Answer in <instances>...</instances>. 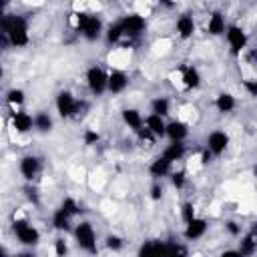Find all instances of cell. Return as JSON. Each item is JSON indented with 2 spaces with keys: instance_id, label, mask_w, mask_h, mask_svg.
Listing matches in <instances>:
<instances>
[{
  "instance_id": "ac0fdd59",
  "label": "cell",
  "mask_w": 257,
  "mask_h": 257,
  "mask_svg": "<svg viewBox=\"0 0 257 257\" xmlns=\"http://www.w3.org/2000/svg\"><path fill=\"white\" fill-rule=\"evenodd\" d=\"M137 257H165V241H147L139 247Z\"/></svg>"
},
{
  "instance_id": "e575fe53",
  "label": "cell",
  "mask_w": 257,
  "mask_h": 257,
  "mask_svg": "<svg viewBox=\"0 0 257 257\" xmlns=\"http://www.w3.org/2000/svg\"><path fill=\"white\" fill-rule=\"evenodd\" d=\"M243 88H245V92L249 96L257 98V78H245L243 80Z\"/></svg>"
},
{
  "instance_id": "d4e9b609",
  "label": "cell",
  "mask_w": 257,
  "mask_h": 257,
  "mask_svg": "<svg viewBox=\"0 0 257 257\" xmlns=\"http://www.w3.org/2000/svg\"><path fill=\"white\" fill-rule=\"evenodd\" d=\"M70 215L64 211V209H56L54 213H52V227L56 229V231H66L68 227H70Z\"/></svg>"
},
{
  "instance_id": "d6986e66",
  "label": "cell",
  "mask_w": 257,
  "mask_h": 257,
  "mask_svg": "<svg viewBox=\"0 0 257 257\" xmlns=\"http://www.w3.org/2000/svg\"><path fill=\"white\" fill-rule=\"evenodd\" d=\"M149 173H151L155 179L167 177V175H171V173H173V163H169V161L161 155V157H157V159L149 165Z\"/></svg>"
},
{
  "instance_id": "8fae6325",
  "label": "cell",
  "mask_w": 257,
  "mask_h": 257,
  "mask_svg": "<svg viewBox=\"0 0 257 257\" xmlns=\"http://www.w3.org/2000/svg\"><path fill=\"white\" fill-rule=\"evenodd\" d=\"M18 171L26 181H32L40 173V159L36 155H24L18 163Z\"/></svg>"
},
{
  "instance_id": "484cf974",
  "label": "cell",
  "mask_w": 257,
  "mask_h": 257,
  "mask_svg": "<svg viewBox=\"0 0 257 257\" xmlns=\"http://www.w3.org/2000/svg\"><path fill=\"white\" fill-rule=\"evenodd\" d=\"M151 112L165 118V116L171 112V100H169L167 96H157V98H153V102H151Z\"/></svg>"
},
{
  "instance_id": "cb8c5ba5",
  "label": "cell",
  "mask_w": 257,
  "mask_h": 257,
  "mask_svg": "<svg viewBox=\"0 0 257 257\" xmlns=\"http://www.w3.org/2000/svg\"><path fill=\"white\" fill-rule=\"evenodd\" d=\"M257 251V235L255 233H247L241 241H239V253L241 257H251Z\"/></svg>"
},
{
  "instance_id": "30bf717a",
  "label": "cell",
  "mask_w": 257,
  "mask_h": 257,
  "mask_svg": "<svg viewBox=\"0 0 257 257\" xmlns=\"http://www.w3.org/2000/svg\"><path fill=\"white\" fill-rule=\"evenodd\" d=\"M10 124H12V128L18 133V135H26V133H30L32 128H34V116L30 114V112H26V110H14L12 112V118H10Z\"/></svg>"
},
{
  "instance_id": "d590c367",
  "label": "cell",
  "mask_w": 257,
  "mask_h": 257,
  "mask_svg": "<svg viewBox=\"0 0 257 257\" xmlns=\"http://www.w3.org/2000/svg\"><path fill=\"white\" fill-rule=\"evenodd\" d=\"M54 253H56V257H64L68 253V245H66V241L62 237H58L54 241Z\"/></svg>"
},
{
  "instance_id": "e0dca14e",
  "label": "cell",
  "mask_w": 257,
  "mask_h": 257,
  "mask_svg": "<svg viewBox=\"0 0 257 257\" xmlns=\"http://www.w3.org/2000/svg\"><path fill=\"white\" fill-rule=\"evenodd\" d=\"M128 86V76L124 70H112L108 74V92L110 94H120Z\"/></svg>"
},
{
  "instance_id": "3957f363",
  "label": "cell",
  "mask_w": 257,
  "mask_h": 257,
  "mask_svg": "<svg viewBox=\"0 0 257 257\" xmlns=\"http://www.w3.org/2000/svg\"><path fill=\"white\" fill-rule=\"evenodd\" d=\"M74 241H76L78 249H82V251H86L90 255H94L98 251V247H96V231H94L90 221L76 223V227H74Z\"/></svg>"
},
{
  "instance_id": "74e56055",
  "label": "cell",
  "mask_w": 257,
  "mask_h": 257,
  "mask_svg": "<svg viewBox=\"0 0 257 257\" xmlns=\"http://www.w3.org/2000/svg\"><path fill=\"white\" fill-rule=\"evenodd\" d=\"M161 197H163V187H161L159 183H155V185L151 187V199H153V201H159Z\"/></svg>"
},
{
  "instance_id": "7c38bea8",
  "label": "cell",
  "mask_w": 257,
  "mask_h": 257,
  "mask_svg": "<svg viewBox=\"0 0 257 257\" xmlns=\"http://www.w3.org/2000/svg\"><path fill=\"white\" fill-rule=\"evenodd\" d=\"M120 116H122V122H124L131 131H135V133H139V131L145 126V116H143V112H141L139 108H133V106L122 108Z\"/></svg>"
},
{
  "instance_id": "277c9868",
  "label": "cell",
  "mask_w": 257,
  "mask_h": 257,
  "mask_svg": "<svg viewBox=\"0 0 257 257\" xmlns=\"http://www.w3.org/2000/svg\"><path fill=\"white\" fill-rule=\"evenodd\" d=\"M12 231H14L16 239H18L22 245H26V247H36V245L40 243V231H38L34 225H30L24 217H14V221H12Z\"/></svg>"
},
{
  "instance_id": "ab89813d",
  "label": "cell",
  "mask_w": 257,
  "mask_h": 257,
  "mask_svg": "<svg viewBox=\"0 0 257 257\" xmlns=\"http://www.w3.org/2000/svg\"><path fill=\"white\" fill-rule=\"evenodd\" d=\"M219 257H241V253H239V249H225V251H221Z\"/></svg>"
},
{
  "instance_id": "4316f807",
  "label": "cell",
  "mask_w": 257,
  "mask_h": 257,
  "mask_svg": "<svg viewBox=\"0 0 257 257\" xmlns=\"http://www.w3.org/2000/svg\"><path fill=\"white\" fill-rule=\"evenodd\" d=\"M54 126V120L48 112H36L34 114V128L40 133H50Z\"/></svg>"
},
{
  "instance_id": "8d00e7d4",
  "label": "cell",
  "mask_w": 257,
  "mask_h": 257,
  "mask_svg": "<svg viewBox=\"0 0 257 257\" xmlns=\"http://www.w3.org/2000/svg\"><path fill=\"white\" fill-rule=\"evenodd\" d=\"M82 139H84V145H94V143H96L100 137H98V133H96V131H92V128H86Z\"/></svg>"
},
{
  "instance_id": "4fadbf2b",
  "label": "cell",
  "mask_w": 257,
  "mask_h": 257,
  "mask_svg": "<svg viewBox=\"0 0 257 257\" xmlns=\"http://www.w3.org/2000/svg\"><path fill=\"white\" fill-rule=\"evenodd\" d=\"M207 221L205 219H201V217H195L193 221H189L187 225H185V231H183V235H185V239L187 241H197V239H201L205 233H207Z\"/></svg>"
},
{
  "instance_id": "f546056e",
  "label": "cell",
  "mask_w": 257,
  "mask_h": 257,
  "mask_svg": "<svg viewBox=\"0 0 257 257\" xmlns=\"http://www.w3.org/2000/svg\"><path fill=\"white\" fill-rule=\"evenodd\" d=\"M122 36H124V32H122L120 22H114V24H110V26L104 30V38H106V42H108V44H116Z\"/></svg>"
},
{
  "instance_id": "83f0119b",
  "label": "cell",
  "mask_w": 257,
  "mask_h": 257,
  "mask_svg": "<svg viewBox=\"0 0 257 257\" xmlns=\"http://www.w3.org/2000/svg\"><path fill=\"white\" fill-rule=\"evenodd\" d=\"M24 98H26V94L22 88H10L6 92V104H10L14 110H20V106L24 104Z\"/></svg>"
},
{
  "instance_id": "7402d4cb",
  "label": "cell",
  "mask_w": 257,
  "mask_h": 257,
  "mask_svg": "<svg viewBox=\"0 0 257 257\" xmlns=\"http://www.w3.org/2000/svg\"><path fill=\"white\" fill-rule=\"evenodd\" d=\"M181 82H183L185 88H191V90H193V88H199V86H201V72H199V68L187 66V68L183 70Z\"/></svg>"
},
{
  "instance_id": "f35d334b",
  "label": "cell",
  "mask_w": 257,
  "mask_h": 257,
  "mask_svg": "<svg viewBox=\"0 0 257 257\" xmlns=\"http://www.w3.org/2000/svg\"><path fill=\"white\" fill-rule=\"evenodd\" d=\"M225 229H227L231 235H235V237L241 235V227H239L235 221H227V223H225Z\"/></svg>"
},
{
  "instance_id": "1f68e13d",
  "label": "cell",
  "mask_w": 257,
  "mask_h": 257,
  "mask_svg": "<svg viewBox=\"0 0 257 257\" xmlns=\"http://www.w3.org/2000/svg\"><path fill=\"white\" fill-rule=\"evenodd\" d=\"M195 217H197V213H195L193 203H191V201L183 203V207H181V219H183V223L187 225V223H189V221H193Z\"/></svg>"
},
{
  "instance_id": "ba28073f",
  "label": "cell",
  "mask_w": 257,
  "mask_h": 257,
  "mask_svg": "<svg viewBox=\"0 0 257 257\" xmlns=\"http://www.w3.org/2000/svg\"><path fill=\"white\" fill-rule=\"evenodd\" d=\"M118 22H120V26H122L124 36H128V38L139 36V34L147 28V20H145V16H143V14H137V12L122 16Z\"/></svg>"
},
{
  "instance_id": "836d02e7",
  "label": "cell",
  "mask_w": 257,
  "mask_h": 257,
  "mask_svg": "<svg viewBox=\"0 0 257 257\" xmlns=\"http://www.w3.org/2000/svg\"><path fill=\"white\" fill-rule=\"evenodd\" d=\"M60 209H64V211H66L70 217H74V215L78 213V203H76L72 197H66V199L60 203Z\"/></svg>"
},
{
  "instance_id": "60d3db41",
  "label": "cell",
  "mask_w": 257,
  "mask_h": 257,
  "mask_svg": "<svg viewBox=\"0 0 257 257\" xmlns=\"http://www.w3.org/2000/svg\"><path fill=\"white\" fill-rule=\"evenodd\" d=\"M16 257H36L34 253H30V251H24V253H18Z\"/></svg>"
},
{
  "instance_id": "d6a6232c",
  "label": "cell",
  "mask_w": 257,
  "mask_h": 257,
  "mask_svg": "<svg viewBox=\"0 0 257 257\" xmlns=\"http://www.w3.org/2000/svg\"><path fill=\"white\" fill-rule=\"evenodd\" d=\"M171 183L175 189H183L187 183V173L185 171H173L171 173Z\"/></svg>"
},
{
  "instance_id": "2e32d148",
  "label": "cell",
  "mask_w": 257,
  "mask_h": 257,
  "mask_svg": "<svg viewBox=\"0 0 257 257\" xmlns=\"http://www.w3.org/2000/svg\"><path fill=\"white\" fill-rule=\"evenodd\" d=\"M187 135H189V124L187 122H183L179 118L167 122V139L171 143H183L187 139Z\"/></svg>"
},
{
  "instance_id": "6da1fadb",
  "label": "cell",
  "mask_w": 257,
  "mask_h": 257,
  "mask_svg": "<svg viewBox=\"0 0 257 257\" xmlns=\"http://www.w3.org/2000/svg\"><path fill=\"white\" fill-rule=\"evenodd\" d=\"M0 26H2L4 38H6L12 46L22 48V46H26V44L30 42L28 22H26L24 16H20V14H6V16H2Z\"/></svg>"
},
{
  "instance_id": "5bb4252c",
  "label": "cell",
  "mask_w": 257,
  "mask_h": 257,
  "mask_svg": "<svg viewBox=\"0 0 257 257\" xmlns=\"http://www.w3.org/2000/svg\"><path fill=\"white\" fill-rule=\"evenodd\" d=\"M195 18L191 16V14H181L179 18H177V22H175V32H177V36L179 38H183V40H187V38H191L193 34H195Z\"/></svg>"
},
{
  "instance_id": "9a60e30c",
  "label": "cell",
  "mask_w": 257,
  "mask_h": 257,
  "mask_svg": "<svg viewBox=\"0 0 257 257\" xmlns=\"http://www.w3.org/2000/svg\"><path fill=\"white\" fill-rule=\"evenodd\" d=\"M145 128L155 137V139H161V137H167V122L163 116L159 114H147L145 116Z\"/></svg>"
},
{
  "instance_id": "9c48e42d",
  "label": "cell",
  "mask_w": 257,
  "mask_h": 257,
  "mask_svg": "<svg viewBox=\"0 0 257 257\" xmlns=\"http://www.w3.org/2000/svg\"><path fill=\"white\" fill-rule=\"evenodd\" d=\"M229 143H231V139H229V135L225 131H219L217 128V131H211L207 135V151L211 155H215V157L223 155L229 149Z\"/></svg>"
},
{
  "instance_id": "4dcf8cb0",
  "label": "cell",
  "mask_w": 257,
  "mask_h": 257,
  "mask_svg": "<svg viewBox=\"0 0 257 257\" xmlns=\"http://www.w3.org/2000/svg\"><path fill=\"white\" fill-rule=\"evenodd\" d=\"M104 245H106V249H108V251L116 253V251H120V249L124 247V241H122V237H118V235H106Z\"/></svg>"
},
{
  "instance_id": "52a82bcc",
  "label": "cell",
  "mask_w": 257,
  "mask_h": 257,
  "mask_svg": "<svg viewBox=\"0 0 257 257\" xmlns=\"http://www.w3.org/2000/svg\"><path fill=\"white\" fill-rule=\"evenodd\" d=\"M225 38H227V44H229V50H231V54H241L245 48H247V32L241 28V26H237V24H231V26H227V30H225Z\"/></svg>"
},
{
  "instance_id": "8992f818",
  "label": "cell",
  "mask_w": 257,
  "mask_h": 257,
  "mask_svg": "<svg viewBox=\"0 0 257 257\" xmlns=\"http://www.w3.org/2000/svg\"><path fill=\"white\" fill-rule=\"evenodd\" d=\"M56 110L62 118H72L80 112V100L70 90H60L56 96Z\"/></svg>"
},
{
  "instance_id": "ffe728a7",
  "label": "cell",
  "mask_w": 257,
  "mask_h": 257,
  "mask_svg": "<svg viewBox=\"0 0 257 257\" xmlns=\"http://www.w3.org/2000/svg\"><path fill=\"white\" fill-rule=\"evenodd\" d=\"M225 30H227L225 16L221 12H213L209 16V20H207V32L211 36H221V34H225Z\"/></svg>"
},
{
  "instance_id": "f1b7e54d",
  "label": "cell",
  "mask_w": 257,
  "mask_h": 257,
  "mask_svg": "<svg viewBox=\"0 0 257 257\" xmlns=\"http://www.w3.org/2000/svg\"><path fill=\"white\" fill-rule=\"evenodd\" d=\"M165 257H187V247L177 241H165Z\"/></svg>"
},
{
  "instance_id": "7a4b0ae2",
  "label": "cell",
  "mask_w": 257,
  "mask_h": 257,
  "mask_svg": "<svg viewBox=\"0 0 257 257\" xmlns=\"http://www.w3.org/2000/svg\"><path fill=\"white\" fill-rule=\"evenodd\" d=\"M74 28H76L88 42L98 40V38L102 36V32H104V26H102L100 16H96V14H88V12L74 14Z\"/></svg>"
},
{
  "instance_id": "44dd1931",
  "label": "cell",
  "mask_w": 257,
  "mask_h": 257,
  "mask_svg": "<svg viewBox=\"0 0 257 257\" xmlns=\"http://www.w3.org/2000/svg\"><path fill=\"white\" fill-rule=\"evenodd\" d=\"M235 106H237V98H235L231 92H219V94L215 96V108H217L219 112H223V114L233 112Z\"/></svg>"
},
{
  "instance_id": "603a6c76",
  "label": "cell",
  "mask_w": 257,
  "mask_h": 257,
  "mask_svg": "<svg viewBox=\"0 0 257 257\" xmlns=\"http://www.w3.org/2000/svg\"><path fill=\"white\" fill-rule=\"evenodd\" d=\"M169 163H177L185 157V143H169L161 153Z\"/></svg>"
},
{
  "instance_id": "5b68a950",
  "label": "cell",
  "mask_w": 257,
  "mask_h": 257,
  "mask_svg": "<svg viewBox=\"0 0 257 257\" xmlns=\"http://www.w3.org/2000/svg\"><path fill=\"white\" fill-rule=\"evenodd\" d=\"M86 86L94 96H100L108 90V74L102 66H90L86 70Z\"/></svg>"
}]
</instances>
